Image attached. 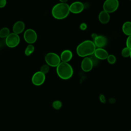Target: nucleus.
Instances as JSON below:
<instances>
[{"label": "nucleus", "instance_id": "obj_1", "mask_svg": "<svg viewBox=\"0 0 131 131\" xmlns=\"http://www.w3.org/2000/svg\"><path fill=\"white\" fill-rule=\"evenodd\" d=\"M96 49V47L93 41L86 40L78 45L76 48V53L79 57H89L94 54Z\"/></svg>", "mask_w": 131, "mask_h": 131}, {"label": "nucleus", "instance_id": "obj_2", "mask_svg": "<svg viewBox=\"0 0 131 131\" xmlns=\"http://www.w3.org/2000/svg\"><path fill=\"white\" fill-rule=\"evenodd\" d=\"M70 8L67 3H59L55 5L51 10L52 16L56 19H63L69 14Z\"/></svg>", "mask_w": 131, "mask_h": 131}, {"label": "nucleus", "instance_id": "obj_3", "mask_svg": "<svg viewBox=\"0 0 131 131\" xmlns=\"http://www.w3.org/2000/svg\"><path fill=\"white\" fill-rule=\"evenodd\" d=\"M56 73L58 76L61 79L68 80L73 75L72 67L68 62H61L56 67Z\"/></svg>", "mask_w": 131, "mask_h": 131}, {"label": "nucleus", "instance_id": "obj_4", "mask_svg": "<svg viewBox=\"0 0 131 131\" xmlns=\"http://www.w3.org/2000/svg\"><path fill=\"white\" fill-rule=\"evenodd\" d=\"M45 60L46 64L52 67H57L61 62L60 56L56 53L53 52L47 53L45 57Z\"/></svg>", "mask_w": 131, "mask_h": 131}, {"label": "nucleus", "instance_id": "obj_5", "mask_svg": "<svg viewBox=\"0 0 131 131\" xmlns=\"http://www.w3.org/2000/svg\"><path fill=\"white\" fill-rule=\"evenodd\" d=\"M119 5L118 0H105L103 4V10L108 13L116 11Z\"/></svg>", "mask_w": 131, "mask_h": 131}, {"label": "nucleus", "instance_id": "obj_6", "mask_svg": "<svg viewBox=\"0 0 131 131\" xmlns=\"http://www.w3.org/2000/svg\"><path fill=\"white\" fill-rule=\"evenodd\" d=\"M20 42L19 35L14 33H10L5 39V43L7 46L10 48L16 47Z\"/></svg>", "mask_w": 131, "mask_h": 131}, {"label": "nucleus", "instance_id": "obj_7", "mask_svg": "<svg viewBox=\"0 0 131 131\" xmlns=\"http://www.w3.org/2000/svg\"><path fill=\"white\" fill-rule=\"evenodd\" d=\"M24 39L28 44H33L37 40V34L33 29H28L24 33Z\"/></svg>", "mask_w": 131, "mask_h": 131}, {"label": "nucleus", "instance_id": "obj_8", "mask_svg": "<svg viewBox=\"0 0 131 131\" xmlns=\"http://www.w3.org/2000/svg\"><path fill=\"white\" fill-rule=\"evenodd\" d=\"M46 75L40 71L36 72L32 76L31 82L34 85L40 86L45 81Z\"/></svg>", "mask_w": 131, "mask_h": 131}, {"label": "nucleus", "instance_id": "obj_9", "mask_svg": "<svg viewBox=\"0 0 131 131\" xmlns=\"http://www.w3.org/2000/svg\"><path fill=\"white\" fill-rule=\"evenodd\" d=\"M70 11L73 14H78L83 11L84 8V4L79 1H76L69 5Z\"/></svg>", "mask_w": 131, "mask_h": 131}, {"label": "nucleus", "instance_id": "obj_10", "mask_svg": "<svg viewBox=\"0 0 131 131\" xmlns=\"http://www.w3.org/2000/svg\"><path fill=\"white\" fill-rule=\"evenodd\" d=\"M93 66V62L89 57H84L81 63V68L83 71L89 72L92 70Z\"/></svg>", "mask_w": 131, "mask_h": 131}, {"label": "nucleus", "instance_id": "obj_11", "mask_svg": "<svg viewBox=\"0 0 131 131\" xmlns=\"http://www.w3.org/2000/svg\"><path fill=\"white\" fill-rule=\"evenodd\" d=\"M96 47V48H103L104 47L107 43V38L103 35H97L93 41Z\"/></svg>", "mask_w": 131, "mask_h": 131}, {"label": "nucleus", "instance_id": "obj_12", "mask_svg": "<svg viewBox=\"0 0 131 131\" xmlns=\"http://www.w3.org/2000/svg\"><path fill=\"white\" fill-rule=\"evenodd\" d=\"M94 55L99 60H105L109 54L107 51L103 48H96Z\"/></svg>", "mask_w": 131, "mask_h": 131}, {"label": "nucleus", "instance_id": "obj_13", "mask_svg": "<svg viewBox=\"0 0 131 131\" xmlns=\"http://www.w3.org/2000/svg\"><path fill=\"white\" fill-rule=\"evenodd\" d=\"M25 23L21 20H18L15 22L12 27V30L13 33L19 34L21 33L25 30Z\"/></svg>", "mask_w": 131, "mask_h": 131}, {"label": "nucleus", "instance_id": "obj_14", "mask_svg": "<svg viewBox=\"0 0 131 131\" xmlns=\"http://www.w3.org/2000/svg\"><path fill=\"white\" fill-rule=\"evenodd\" d=\"M73 57V53L69 50H64L60 54V58L61 62H69Z\"/></svg>", "mask_w": 131, "mask_h": 131}, {"label": "nucleus", "instance_id": "obj_15", "mask_svg": "<svg viewBox=\"0 0 131 131\" xmlns=\"http://www.w3.org/2000/svg\"><path fill=\"white\" fill-rule=\"evenodd\" d=\"M98 19L100 23L102 24H107L109 23L110 20V13L104 10L101 11L98 15Z\"/></svg>", "mask_w": 131, "mask_h": 131}, {"label": "nucleus", "instance_id": "obj_16", "mask_svg": "<svg viewBox=\"0 0 131 131\" xmlns=\"http://www.w3.org/2000/svg\"><path fill=\"white\" fill-rule=\"evenodd\" d=\"M122 30L123 33L127 35H131V21H127L124 23L122 27Z\"/></svg>", "mask_w": 131, "mask_h": 131}, {"label": "nucleus", "instance_id": "obj_17", "mask_svg": "<svg viewBox=\"0 0 131 131\" xmlns=\"http://www.w3.org/2000/svg\"><path fill=\"white\" fill-rule=\"evenodd\" d=\"M35 48L33 44H29L25 50V54L27 56L31 55L34 51Z\"/></svg>", "mask_w": 131, "mask_h": 131}, {"label": "nucleus", "instance_id": "obj_18", "mask_svg": "<svg viewBox=\"0 0 131 131\" xmlns=\"http://www.w3.org/2000/svg\"><path fill=\"white\" fill-rule=\"evenodd\" d=\"M10 33L9 29L7 27H4L0 30V37L2 38H6Z\"/></svg>", "mask_w": 131, "mask_h": 131}, {"label": "nucleus", "instance_id": "obj_19", "mask_svg": "<svg viewBox=\"0 0 131 131\" xmlns=\"http://www.w3.org/2000/svg\"><path fill=\"white\" fill-rule=\"evenodd\" d=\"M131 50L127 47L124 48L121 51V55L124 58H127L130 56Z\"/></svg>", "mask_w": 131, "mask_h": 131}, {"label": "nucleus", "instance_id": "obj_20", "mask_svg": "<svg viewBox=\"0 0 131 131\" xmlns=\"http://www.w3.org/2000/svg\"><path fill=\"white\" fill-rule=\"evenodd\" d=\"M52 105V107L55 110H60L61 108V107L62 106V103L61 101L58 100H55L53 102Z\"/></svg>", "mask_w": 131, "mask_h": 131}, {"label": "nucleus", "instance_id": "obj_21", "mask_svg": "<svg viewBox=\"0 0 131 131\" xmlns=\"http://www.w3.org/2000/svg\"><path fill=\"white\" fill-rule=\"evenodd\" d=\"M106 60L108 63L110 64H114L116 62V57L113 54H110L108 55Z\"/></svg>", "mask_w": 131, "mask_h": 131}, {"label": "nucleus", "instance_id": "obj_22", "mask_svg": "<svg viewBox=\"0 0 131 131\" xmlns=\"http://www.w3.org/2000/svg\"><path fill=\"white\" fill-rule=\"evenodd\" d=\"M49 70H50V66H48L47 64H45L42 65L40 68V71L45 75L49 72Z\"/></svg>", "mask_w": 131, "mask_h": 131}, {"label": "nucleus", "instance_id": "obj_23", "mask_svg": "<svg viewBox=\"0 0 131 131\" xmlns=\"http://www.w3.org/2000/svg\"><path fill=\"white\" fill-rule=\"evenodd\" d=\"M89 57L91 59V60H92V61L93 62V66H96V65H97L98 63L99 59L98 58H97L94 54H93V55H91V56H90Z\"/></svg>", "mask_w": 131, "mask_h": 131}, {"label": "nucleus", "instance_id": "obj_24", "mask_svg": "<svg viewBox=\"0 0 131 131\" xmlns=\"http://www.w3.org/2000/svg\"><path fill=\"white\" fill-rule=\"evenodd\" d=\"M126 47L128 48L131 50V35L128 36L126 41Z\"/></svg>", "mask_w": 131, "mask_h": 131}, {"label": "nucleus", "instance_id": "obj_25", "mask_svg": "<svg viewBox=\"0 0 131 131\" xmlns=\"http://www.w3.org/2000/svg\"><path fill=\"white\" fill-rule=\"evenodd\" d=\"M79 28L81 30L84 31L87 29V25L85 23H82L79 26Z\"/></svg>", "mask_w": 131, "mask_h": 131}, {"label": "nucleus", "instance_id": "obj_26", "mask_svg": "<svg viewBox=\"0 0 131 131\" xmlns=\"http://www.w3.org/2000/svg\"><path fill=\"white\" fill-rule=\"evenodd\" d=\"M7 4L6 0H0V8H3L5 7Z\"/></svg>", "mask_w": 131, "mask_h": 131}, {"label": "nucleus", "instance_id": "obj_27", "mask_svg": "<svg viewBox=\"0 0 131 131\" xmlns=\"http://www.w3.org/2000/svg\"><path fill=\"white\" fill-rule=\"evenodd\" d=\"M100 100L101 102H102V103H105V97L103 95H101L100 96Z\"/></svg>", "mask_w": 131, "mask_h": 131}, {"label": "nucleus", "instance_id": "obj_28", "mask_svg": "<svg viewBox=\"0 0 131 131\" xmlns=\"http://www.w3.org/2000/svg\"><path fill=\"white\" fill-rule=\"evenodd\" d=\"M97 36V34H96V33H93V34H92V37L93 38V39H94Z\"/></svg>", "mask_w": 131, "mask_h": 131}, {"label": "nucleus", "instance_id": "obj_29", "mask_svg": "<svg viewBox=\"0 0 131 131\" xmlns=\"http://www.w3.org/2000/svg\"><path fill=\"white\" fill-rule=\"evenodd\" d=\"M60 3H67V2H68V0H59Z\"/></svg>", "mask_w": 131, "mask_h": 131}, {"label": "nucleus", "instance_id": "obj_30", "mask_svg": "<svg viewBox=\"0 0 131 131\" xmlns=\"http://www.w3.org/2000/svg\"><path fill=\"white\" fill-rule=\"evenodd\" d=\"M130 57V58H131V52H130V56H129Z\"/></svg>", "mask_w": 131, "mask_h": 131}, {"label": "nucleus", "instance_id": "obj_31", "mask_svg": "<svg viewBox=\"0 0 131 131\" xmlns=\"http://www.w3.org/2000/svg\"><path fill=\"white\" fill-rule=\"evenodd\" d=\"M129 131H131V129H130V130H129Z\"/></svg>", "mask_w": 131, "mask_h": 131}, {"label": "nucleus", "instance_id": "obj_32", "mask_svg": "<svg viewBox=\"0 0 131 131\" xmlns=\"http://www.w3.org/2000/svg\"><path fill=\"white\" fill-rule=\"evenodd\" d=\"M130 1H131V0H130Z\"/></svg>", "mask_w": 131, "mask_h": 131}]
</instances>
